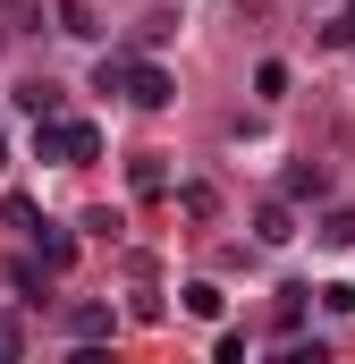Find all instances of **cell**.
Instances as JSON below:
<instances>
[{"mask_svg": "<svg viewBox=\"0 0 355 364\" xmlns=\"http://www.w3.org/2000/svg\"><path fill=\"white\" fill-rule=\"evenodd\" d=\"M119 93H127L136 110H170V102H178L170 68H153V60H127V77H119Z\"/></svg>", "mask_w": 355, "mask_h": 364, "instance_id": "6da1fadb", "label": "cell"}, {"mask_svg": "<svg viewBox=\"0 0 355 364\" xmlns=\"http://www.w3.org/2000/svg\"><path fill=\"white\" fill-rule=\"evenodd\" d=\"M60 161H68V170L102 161V127H93V119H60Z\"/></svg>", "mask_w": 355, "mask_h": 364, "instance_id": "7a4b0ae2", "label": "cell"}, {"mask_svg": "<svg viewBox=\"0 0 355 364\" xmlns=\"http://www.w3.org/2000/svg\"><path fill=\"white\" fill-rule=\"evenodd\" d=\"M288 203H322V195H330V170H322V161H288Z\"/></svg>", "mask_w": 355, "mask_h": 364, "instance_id": "3957f363", "label": "cell"}, {"mask_svg": "<svg viewBox=\"0 0 355 364\" xmlns=\"http://www.w3.org/2000/svg\"><path fill=\"white\" fill-rule=\"evenodd\" d=\"M254 237H263V246H288V237H296V212H288V203H263V212H254Z\"/></svg>", "mask_w": 355, "mask_h": 364, "instance_id": "277c9868", "label": "cell"}, {"mask_svg": "<svg viewBox=\"0 0 355 364\" xmlns=\"http://www.w3.org/2000/svg\"><path fill=\"white\" fill-rule=\"evenodd\" d=\"M34 237H43V263H51V272H68V263H77V237H68V229L34 220Z\"/></svg>", "mask_w": 355, "mask_h": 364, "instance_id": "5b68a950", "label": "cell"}, {"mask_svg": "<svg viewBox=\"0 0 355 364\" xmlns=\"http://www.w3.org/2000/svg\"><path fill=\"white\" fill-rule=\"evenodd\" d=\"M68 331L77 339H110V305H68Z\"/></svg>", "mask_w": 355, "mask_h": 364, "instance_id": "8992f818", "label": "cell"}, {"mask_svg": "<svg viewBox=\"0 0 355 364\" xmlns=\"http://www.w3.org/2000/svg\"><path fill=\"white\" fill-rule=\"evenodd\" d=\"M220 305H229V296H220L212 279H195V288H186V314H195V322H220Z\"/></svg>", "mask_w": 355, "mask_h": 364, "instance_id": "52a82bcc", "label": "cell"}, {"mask_svg": "<svg viewBox=\"0 0 355 364\" xmlns=\"http://www.w3.org/2000/svg\"><path fill=\"white\" fill-rule=\"evenodd\" d=\"M136 195H170V170H161V153H144V161H136Z\"/></svg>", "mask_w": 355, "mask_h": 364, "instance_id": "ba28073f", "label": "cell"}, {"mask_svg": "<svg viewBox=\"0 0 355 364\" xmlns=\"http://www.w3.org/2000/svg\"><path fill=\"white\" fill-rule=\"evenodd\" d=\"M254 93H263V102H279V93H288V68H279V60H263V68H254Z\"/></svg>", "mask_w": 355, "mask_h": 364, "instance_id": "9c48e42d", "label": "cell"}, {"mask_svg": "<svg viewBox=\"0 0 355 364\" xmlns=\"http://www.w3.org/2000/svg\"><path fill=\"white\" fill-rule=\"evenodd\" d=\"M34 161H60V119H34Z\"/></svg>", "mask_w": 355, "mask_h": 364, "instance_id": "30bf717a", "label": "cell"}, {"mask_svg": "<svg viewBox=\"0 0 355 364\" xmlns=\"http://www.w3.org/2000/svg\"><path fill=\"white\" fill-rule=\"evenodd\" d=\"M178 203H186V220H212V212H220V195H212V186H186Z\"/></svg>", "mask_w": 355, "mask_h": 364, "instance_id": "8fae6325", "label": "cell"}, {"mask_svg": "<svg viewBox=\"0 0 355 364\" xmlns=\"http://www.w3.org/2000/svg\"><path fill=\"white\" fill-rule=\"evenodd\" d=\"M322 237H330V246H355V212H330V220H322Z\"/></svg>", "mask_w": 355, "mask_h": 364, "instance_id": "7c38bea8", "label": "cell"}, {"mask_svg": "<svg viewBox=\"0 0 355 364\" xmlns=\"http://www.w3.org/2000/svg\"><path fill=\"white\" fill-rule=\"evenodd\" d=\"M322 34H330V43H355V0L339 9V17H330V26H322Z\"/></svg>", "mask_w": 355, "mask_h": 364, "instance_id": "4fadbf2b", "label": "cell"}, {"mask_svg": "<svg viewBox=\"0 0 355 364\" xmlns=\"http://www.w3.org/2000/svg\"><path fill=\"white\" fill-rule=\"evenodd\" d=\"M17 348H26V331H17V322H0V356H17Z\"/></svg>", "mask_w": 355, "mask_h": 364, "instance_id": "5bb4252c", "label": "cell"}, {"mask_svg": "<svg viewBox=\"0 0 355 364\" xmlns=\"http://www.w3.org/2000/svg\"><path fill=\"white\" fill-rule=\"evenodd\" d=\"M0 170H9V144H0Z\"/></svg>", "mask_w": 355, "mask_h": 364, "instance_id": "9a60e30c", "label": "cell"}]
</instances>
